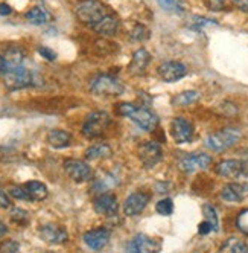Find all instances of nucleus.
<instances>
[{"mask_svg": "<svg viewBox=\"0 0 248 253\" xmlns=\"http://www.w3.org/2000/svg\"><path fill=\"white\" fill-rule=\"evenodd\" d=\"M113 154L111 148L107 143H96L85 151V159L87 160H101V159H108Z\"/></svg>", "mask_w": 248, "mask_h": 253, "instance_id": "24", "label": "nucleus"}, {"mask_svg": "<svg viewBox=\"0 0 248 253\" xmlns=\"http://www.w3.org/2000/svg\"><path fill=\"white\" fill-rule=\"evenodd\" d=\"M110 230L107 227H98V229H92L84 233V243L87 244V247H90L93 250H101L105 246L108 244L110 240Z\"/></svg>", "mask_w": 248, "mask_h": 253, "instance_id": "13", "label": "nucleus"}, {"mask_svg": "<svg viewBox=\"0 0 248 253\" xmlns=\"http://www.w3.org/2000/svg\"><path fill=\"white\" fill-rule=\"evenodd\" d=\"M64 169L69 174V177L76 183L88 182V180L93 177L92 168L88 167L85 162H81V160H75V159L66 160L64 162Z\"/></svg>", "mask_w": 248, "mask_h": 253, "instance_id": "6", "label": "nucleus"}, {"mask_svg": "<svg viewBox=\"0 0 248 253\" xmlns=\"http://www.w3.org/2000/svg\"><path fill=\"white\" fill-rule=\"evenodd\" d=\"M212 230H213V227L210 226V223H209V221L201 223V224H200V229H198V232H200L201 235H207V233H210Z\"/></svg>", "mask_w": 248, "mask_h": 253, "instance_id": "40", "label": "nucleus"}, {"mask_svg": "<svg viewBox=\"0 0 248 253\" xmlns=\"http://www.w3.org/2000/svg\"><path fill=\"white\" fill-rule=\"evenodd\" d=\"M171 133L177 143H187L193 137V126L184 118H175L171 124Z\"/></svg>", "mask_w": 248, "mask_h": 253, "instance_id": "11", "label": "nucleus"}, {"mask_svg": "<svg viewBox=\"0 0 248 253\" xmlns=\"http://www.w3.org/2000/svg\"><path fill=\"white\" fill-rule=\"evenodd\" d=\"M236 224H238V229L241 232H244L245 235H248V209L239 213L238 220H236Z\"/></svg>", "mask_w": 248, "mask_h": 253, "instance_id": "34", "label": "nucleus"}, {"mask_svg": "<svg viewBox=\"0 0 248 253\" xmlns=\"http://www.w3.org/2000/svg\"><path fill=\"white\" fill-rule=\"evenodd\" d=\"M26 20L32 25L40 26V25H44L49 22V14L40 6H34L32 9H29L26 12Z\"/></svg>", "mask_w": 248, "mask_h": 253, "instance_id": "26", "label": "nucleus"}, {"mask_svg": "<svg viewBox=\"0 0 248 253\" xmlns=\"http://www.w3.org/2000/svg\"><path fill=\"white\" fill-rule=\"evenodd\" d=\"M93 208L99 215H105V216H113L117 213L119 211V205H117V198L113 194H101L95 198L93 202Z\"/></svg>", "mask_w": 248, "mask_h": 253, "instance_id": "14", "label": "nucleus"}, {"mask_svg": "<svg viewBox=\"0 0 248 253\" xmlns=\"http://www.w3.org/2000/svg\"><path fill=\"white\" fill-rule=\"evenodd\" d=\"M134 108H136V105H134V104H130V102H122V104H119V105L116 107V113H117V115H120V116H123V118H130V116H131V113L134 112Z\"/></svg>", "mask_w": 248, "mask_h": 253, "instance_id": "33", "label": "nucleus"}, {"mask_svg": "<svg viewBox=\"0 0 248 253\" xmlns=\"http://www.w3.org/2000/svg\"><path fill=\"white\" fill-rule=\"evenodd\" d=\"M25 60V53L20 47L17 46H11L6 49L5 55H3V61H5V70H11L15 67H20L22 63Z\"/></svg>", "mask_w": 248, "mask_h": 253, "instance_id": "23", "label": "nucleus"}, {"mask_svg": "<svg viewBox=\"0 0 248 253\" xmlns=\"http://www.w3.org/2000/svg\"><path fill=\"white\" fill-rule=\"evenodd\" d=\"M139 156H140L142 164H143L146 168H152L162 160L163 151H162L160 143H157L155 140H148L146 143L142 145Z\"/></svg>", "mask_w": 248, "mask_h": 253, "instance_id": "9", "label": "nucleus"}, {"mask_svg": "<svg viewBox=\"0 0 248 253\" xmlns=\"http://www.w3.org/2000/svg\"><path fill=\"white\" fill-rule=\"evenodd\" d=\"M198 99H200V93L197 92V90H186V92H181L177 96H174L172 104L177 107H186V105L197 102Z\"/></svg>", "mask_w": 248, "mask_h": 253, "instance_id": "25", "label": "nucleus"}, {"mask_svg": "<svg viewBox=\"0 0 248 253\" xmlns=\"http://www.w3.org/2000/svg\"><path fill=\"white\" fill-rule=\"evenodd\" d=\"M151 61V55L146 49H137L134 53H133V58L130 61V66H128V70L130 74L133 75H142L143 72L146 70L148 64Z\"/></svg>", "mask_w": 248, "mask_h": 253, "instance_id": "17", "label": "nucleus"}, {"mask_svg": "<svg viewBox=\"0 0 248 253\" xmlns=\"http://www.w3.org/2000/svg\"><path fill=\"white\" fill-rule=\"evenodd\" d=\"M11 218L14 221H17L19 224H26L29 221V213L25 211V209H20V208H14L11 211Z\"/></svg>", "mask_w": 248, "mask_h": 253, "instance_id": "31", "label": "nucleus"}, {"mask_svg": "<svg viewBox=\"0 0 248 253\" xmlns=\"http://www.w3.org/2000/svg\"><path fill=\"white\" fill-rule=\"evenodd\" d=\"M38 53H40L43 58H46L47 61H54L57 58V53L54 50H50L49 47H44V46L38 47Z\"/></svg>", "mask_w": 248, "mask_h": 253, "instance_id": "36", "label": "nucleus"}, {"mask_svg": "<svg viewBox=\"0 0 248 253\" xmlns=\"http://www.w3.org/2000/svg\"><path fill=\"white\" fill-rule=\"evenodd\" d=\"M130 119L139 126V128L145 131H154L158 125V118L154 112H151L146 107H136L131 113Z\"/></svg>", "mask_w": 248, "mask_h": 253, "instance_id": "7", "label": "nucleus"}, {"mask_svg": "<svg viewBox=\"0 0 248 253\" xmlns=\"http://www.w3.org/2000/svg\"><path fill=\"white\" fill-rule=\"evenodd\" d=\"M148 37H149V31L143 25H137L131 32V39L136 42H145L148 40Z\"/></svg>", "mask_w": 248, "mask_h": 253, "instance_id": "30", "label": "nucleus"}, {"mask_svg": "<svg viewBox=\"0 0 248 253\" xmlns=\"http://www.w3.org/2000/svg\"><path fill=\"white\" fill-rule=\"evenodd\" d=\"M203 213L206 216V221L210 223V226L213 227V230H218V226H219V220H218V213L215 211V208H212L210 205H206L203 208Z\"/></svg>", "mask_w": 248, "mask_h": 253, "instance_id": "28", "label": "nucleus"}, {"mask_svg": "<svg viewBox=\"0 0 248 253\" xmlns=\"http://www.w3.org/2000/svg\"><path fill=\"white\" fill-rule=\"evenodd\" d=\"M19 249H20V246L15 241H6L2 247H0V250H3V252H17Z\"/></svg>", "mask_w": 248, "mask_h": 253, "instance_id": "39", "label": "nucleus"}, {"mask_svg": "<svg viewBox=\"0 0 248 253\" xmlns=\"http://www.w3.org/2000/svg\"><path fill=\"white\" fill-rule=\"evenodd\" d=\"M151 200V197L145 192H134L127 197L125 203H123V213L127 216H136L145 211Z\"/></svg>", "mask_w": 248, "mask_h": 253, "instance_id": "10", "label": "nucleus"}, {"mask_svg": "<svg viewBox=\"0 0 248 253\" xmlns=\"http://www.w3.org/2000/svg\"><path fill=\"white\" fill-rule=\"evenodd\" d=\"M90 92L98 96H119L123 93V84L108 74H101L90 81Z\"/></svg>", "mask_w": 248, "mask_h": 253, "instance_id": "2", "label": "nucleus"}, {"mask_svg": "<svg viewBox=\"0 0 248 253\" xmlns=\"http://www.w3.org/2000/svg\"><path fill=\"white\" fill-rule=\"evenodd\" d=\"M8 232V229H6V226L3 224V223H0V238H2L3 237V235Z\"/></svg>", "mask_w": 248, "mask_h": 253, "instance_id": "43", "label": "nucleus"}, {"mask_svg": "<svg viewBox=\"0 0 248 253\" xmlns=\"http://www.w3.org/2000/svg\"><path fill=\"white\" fill-rule=\"evenodd\" d=\"M40 237L49 244H63L69 240V233L58 224H44L40 229Z\"/></svg>", "mask_w": 248, "mask_h": 253, "instance_id": "15", "label": "nucleus"}, {"mask_svg": "<svg viewBox=\"0 0 248 253\" xmlns=\"http://www.w3.org/2000/svg\"><path fill=\"white\" fill-rule=\"evenodd\" d=\"M233 3L236 5V8H239L244 12H248V0H233Z\"/></svg>", "mask_w": 248, "mask_h": 253, "instance_id": "41", "label": "nucleus"}, {"mask_svg": "<svg viewBox=\"0 0 248 253\" xmlns=\"http://www.w3.org/2000/svg\"><path fill=\"white\" fill-rule=\"evenodd\" d=\"M92 28H93L98 34H101V35H113V34L117 32L119 20L116 19L114 15L107 14L105 17H102V19H101L98 23H95Z\"/></svg>", "mask_w": 248, "mask_h": 253, "instance_id": "20", "label": "nucleus"}, {"mask_svg": "<svg viewBox=\"0 0 248 253\" xmlns=\"http://www.w3.org/2000/svg\"><path fill=\"white\" fill-rule=\"evenodd\" d=\"M47 142L52 148L61 150V148H67L70 143H72V136L64 130L54 128L47 133Z\"/></svg>", "mask_w": 248, "mask_h": 253, "instance_id": "19", "label": "nucleus"}, {"mask_svg": "<svg viewBox=\"0 0 248 253\" xmlns=\"http://www.w3.org/2000/svg\"><path fill=\"white\" fill-rule=\"evenodd\" d=\"M242 133L239 128H233V126H228V128H222L221 131H216L213 134H210L206 137L204 145L206 148L212 151H224L230 147H233L235 143L241 139Z\"/></svg>", "mask_w": 248, "mask_h": 253, "instance_id": "1", "label": "nucleus"}, {"mask_svg": "<svg viewBox=\"0 0 248 253\" xmlns=\"http://www.w3.org/2000/svg\"><path fill=\"white\" fill-rule=\"evenodd\" d=\"M5 74V61H3V57H0V75Z\"/></svg>", "mask_w": 248, "mask_h": 253, "instance_id": "44", "label": "nucleus"}, {"mask_svg": "<svg viewBox=\"0 0 248 253\" xmlns=\"http://www.w3.org/2000/svg\"><path fill=\"white\" fill-rule=\"evenodd\" d=\"M221 252H233V253H248V246L239 238H228L222 246Z\"/></svg>", "mask_w": 248, "mask_h": 253, "instance_id": "27", "label": "nucleus"}, {"mask_svg": "<svg viewBox=\"0 0 248 253\" xmlns=\"http://www.w3.org/2000/svg\"><path fill=\"white\" fill-rule=\"evenodd\" d=\"M23 188L28 192V197L31 202H43L47 197V186L41 182H37V180H32V182H28L23 185Z\"/></svg>", "mask_w": 248, "mask_h": 253, "instance_id": "22", "label": "nucleus"}, {"mask_svg": "<svg viewBox=\"0 0 248 253\" xmlns=\"http://www.w3.org/2000/svg\"><path fill=\"white\" fill-rule=\"evenodd\" d=\"M110 122H111V119H110L108 113L93 112L85 118V121L82 124V134L87 139H98L107 131Z\"/></svg>", "mask_w": 248, "mask_h": 253, "instance_id": "4", "label": "nucleus"}, {"mask_svg": "<svg viewBox=\"0 0 248 253\" xmlns=\"http://www.w3.org/2000/svg\"><path fill=\"white\" fill-rule=\"evenodd\" d=\"M158 75L166 83H175L180 81L187 75V69L183 63L178 61H165L158 66Z\"/></svg>", "mask_w": 248, "mask_h": 253, "instance_id": "8", "label": "nucleus"}, {"mask_svg": "<svg viewBox=\"0 0 248 253\" xmlns=\"http://www.w3.org/2000/svg\"><path fill=\"white\" fill-rule=\"evenodd\" d=\"M107 12V8L99 0H81V2L76 5V15L78 19L85 23L93 26L95 23H98L102 17H105Z\"/></svg>", "mask_w": 248, "mask_h": 253, "instance_id": "3", "label": "nucleus"}, {"mask_svg": "<svg viewBox=\"0 0 248 253\" xmlns=\"http://www.w3.org/2000/svg\"><path fill=\"white\" fill-rule=\"evenodd\" d=\"M212 164V157L203 153L187 154L180 160V169L184 172H195L198 169H206Z\"/></svg>", "mask_w": 248, "mask_h": 253, "instance_id": "12", "label": "nucleus"}, {"mask_svg": "<svg viewBox=\"0 0 248 253\" xmlns=\"http://www.w3.org/2000/svg\"><path fill=\"white\" fill-rule=\"evenodd\" d=\"M5 87L11 92H15V90H22V88H26V87H31L32 85V74L25 69L23 66L20 67H15V69H11V70H5Z\"/></svg>", "mask_w": 248, "mask_h": 253, "instance_id": "5", "label": "nucleus"}, {"mask_svg": "<svg viewBox=\"0 0 248 253\" xmlns=\"http://www.w3.org/2000/svg\"><path fill=\"white\" fill-rule=\"evenodd\" d=\"M245 192H247V191H245L238 182H235V183H228V185H225V186L222 188V191H221V198H222V200H225V202H228V203H239V202H242V198H244Z\"/></svg>", "mask_w": 248, "mask_h": 253, "instance_id": "21", "label": "nucleus"}, {"mask_svg": "<svg viewBox=\"0 0 248 253\" xmlns=\"http://www.w3.org/2000/svg\"><path fill=\"white\" fill-rule=\"evenodd\" d=\"M9 195L17 198V200H29V197H28V192L23 186H14L9 189Z\"/></svg>", "mask_w": 248, "mask_h": 253, "instance_id": "35", "label": "nucleus"}, {"mask_svg": "<svg viewBox=\"0 0 248 253\" xmlns=\"http://www.w3.org/2000/svg\"><path fill=\"white\" fill-rule=\"evenodd\" d=\"M215 171L221 177L236 178L244 171V164L241 160H236V159H227V160L219 162V164L216 165V168H215Z\"/></svg>", "mask_w": 248, "mask_h": 253, "instance_id": "18", "label": "nucleus"}, {"mask_svg": "<svg viewBox=\"0 0 248 253\" xmlns=\"http://www.w3.org/2000/svg\"><path fill=\"white\" fill-rule=\"evenodd\" d=\"M224 2V0H212V3H213V5H221Z\"/></svg>", "mask_w": 248, "mask_h": 253, "instance_id": "45", "label": "nucleus"}, {"mask_svg": "<svg viewBox=\"0 0 248 253\" xmlns=\"http://www.w3.org/2000/svg\"><path fill=\"white\" fill-rule=\"evenodd\" d=\"M155 211H157V213H160L163 216H169L174 212V203H172V200H171V198H163V200H160V202L157 203Z\"/></svg>", "mask_w": 248, "mask_h": 253, "instance_id": "29", "label": "nucleus"}, {"mask_svg": "<svg viewBox=\"0 0 248 253\" xmlns=\"http://www.w3.org/2000/svg\"><path fill=\"white\" fill-rule=\"evenodd\" d=\"M11 206V200H9V197L5 191L0 189V208H3V209H8Z\"/></svg>", "mask_w": 248, "mask_h": 253, "instance_id": "38", "label": "nucleus"}, {"mask_svg": "<svg viewBox=\"0 0 248 253\" xmlns=\"http://www.w3.org/2000/svg\"><path fill=\"white\" fill-rule=\"evenodd\" d=\"M128 252H136V253H148V252H157L160 250V244H158L154 238H149L143 233H139L131 240V243L127 246Z\"/></svg>", "mask_w": 248, "mask_h": 253, "instance_id": "16", "label": "nucleus"}, {"mask_svg": "<svg viewBox=\"0 0 248 253\" xmlns=\"http://www.w3.org/2000/svg\"><path fill=\"white\" fill-rule=\"evenodd\" d=\"M236 182H238L245 191H248V172L242 171V172L236 177Z\"/></svg>", "mask_w": 248, "mask_h": 253, "instance_id": "37", "label": "nucleus"}, {"mask_svg": "<svg viewBox=\"0 0 248 253\" xmlns=\"http://www.w3.org/2000/svg\"><path fill=\"white\" fill-rule=\"evenodd\" d=\"M12 12V8L8 3H0V15H9Z\"/></svg>", "mask_w": 248, "mask_h": 253, "instance_id": "42", "label": "nucleus"}, {"mask_svg": "<svg viewBox=\"0 0 248 253\" xmlns=\"http://www.w3.org/2000/svg\"><path fill=\"white\" fill-rule=\"evenodd\" d=\"M157 2L165 11H174V12H180L181 11L178 0H157Z\"/></svg>", "mask_w": 248, "mask_h": 253, "instance_id": "32", "label": "nucleus"}]
</instances>
